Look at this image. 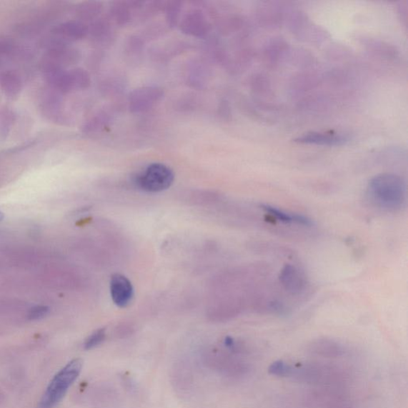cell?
I'll return each mask as SVG.
<instances>
[{
    "label": "cell",
    "instance_id": "cell-1",
    "mask_svg": "<svg viewBox=\"0 0 408 408\" xmlns=\"http://www.w3.org/2000/svg\"><path fill=\"white\" fill-rule=\"evenodd\" d=\"M367 190L371 201L386 211L402 209L407 201L406 183L397 174H382L372 177Z\"/></svg>",
    "mask_w": 408,
    "mask_h": 408
},
{
    "label": "cell",
    "instance_id": "cell-2",
    "mask_svg": "<svg viewBox=\"0 0 408 408\" xmlns=\"http://www.w3.org/2000/svg\"><path fill=\"white\" fill-rule=\"evenodd\" d=\"M289 378L320 387H343L348 382L349 374L337 365L312 362L292 365Z\"/></svg>",
    "mask_w": 408,
    "mask_h": 408
},
{
    "label": "cell",
    "instance_id": "cell-3",
    "mask_svg": "<svg viewBox=\"0 0 408 408\" xmlns=\"http://www.w3.org/2000/svg\"><path fill=\"white\" fill-rule=\"evenodd\" d=\"M81 369V359H73L61 369L48 385L40 401L39 408H54L56 406L77 379Z\"/></svg>",
    "mask_w": 408,
    "mask_h": 408
},
{
    "label": "cell",
    "instance_id": "cell-4",
    "mask_svg": "<svg viewBox=\"0 0 408 408\" xmlns=\"http://www.w3.org/2000/svg\"><path fill=\"white\" fill-rule=\"evenodd\" d=\"M175 175L169 166L154 163L135 176L134 183L137 189L156 193L167 190L174 184Z\"/></svg>",
    "mask_w": 408,
    "mask_h": 408
},
{
    "label": "cell",
    "instance_id": "cell-5",
    "mask_svg": "<svg viewBox=\"0 0 408 408\" xmlns=\"http://www.w3.org/2000/svg\"><path fill=\"white\" fill-rule=\"evenodd\" d=\"M279 284L289 295L297 297L305 293L308 280L305 273L293 264H286L279 274Z\"/></svg>",
    "mask_w": 408,
    "mask_h": 408
},
{
    "label": "cell",
    "instance_id": "cell-6",
    "mask_svg": "<svg viewBox=\"0 0 408 408\" xmlns=\"http://www.w3.org/2000/svg\"><path fill=\"white\" fill-rule=\"evenodd\" d=\"M164 96L163 89L158 86H144L135 89L129 98L130 111L141 114L154 107Z\"/></svg>",
    "mask_w": 408,
    "mask_h": 408
},
{
    "label": "cell",
    "instance_id": "cell-7",
    "mask_svg": "<svg viewBox=\"0 0 408 408\" xmlns=\"http://www.w3.org/2000/svg\"><path fill=\"white\" fill-rule=\"evenodd\" d=\"M347 352L342 343L329 338L316 339L307 347L308 354L327 359L340 358L347 354Z\"/></svg>",
    "mask_w": 408,
    "mask_h": 408
},
{
    "label": "cell",
    "instance_id": "cell-8",
    "mask_svg": "<svg viewBox=\"0 0 408 408\" xmlns=\"http://www.w3.org/2000/svg\"><path fill=\"white\" fill-rule=\"evenodd\" d=\"M349 137L343 134L327 131V132H309L297 137L296 143L318 145V146H342L349 141Z\"/></svg>",
    "mask_w": 408,
    "mask_h": 408
},
{
    "label": "cell",
    "instance_id": "cell-9",
    "mask_svg": "<svg viewBox=\"0 0 408 408\" xmlns=\"http://www.w3.org/2000/svg\"><path fill=\"white\" fill-rule=\"evenodd\" d=\"M110 294L116 307H126L132 302L134 294L132 283L126 276L116 274L110 280Z\"/></svg>",
    "mask_w": 408,
    "mask_h": 408
},
{
    "label": "cell",
    "instance_id": "cell-10",
    "mask_svg": "<svg viewBox=\"0 0 408 408\" xmlns=\"http://www.w3.org/2000/svg\"><path fill=\"white\" fill-rule=\"evenodd\" d=\"M181 27L184 33L196 37L204 36L209 30V22L204 14L197 10L186 14L181 21Z\"/></svg>",
    "mask_w": 408,
    "mask_h": 408
},
{
    "label": "cell",
    "instance_id": "cell-11",
    "mask_svg": "<svg viewBox=\"0 0 408 408\" xmlns=\"http://www.w3.org/2000/svg\"><path fill=\"white\" fill-rule=\"evenodd\" d=\"M261 209L264 211L267 216L282 224L299 225L306 227L313 225V222L311 219L300 214L287 212L269 205H262Z\"/></svg>",
    "mask_w": 408,
    "mask_h": 408
},
{
    "label": "cell",
    "instance_id": "cell-12",
    "mask_svg": "<svg viewBox=\"0 0 408 408\" xmlns=\"http://www.w3.org/2000/svg\"><path fill=\"white\" fill-rule=\"evenodd\" d=\"M129 5L126 3H116L111 8V17L117 24H126L130 20Z\"/></svg>",
    "mask_w": 408,
    "mask_h": 408
},
{
    "label": "cell",
    "instance_id": "cell-13",
    "mask_svg": "<svg viewBox=\"0 0 408 408\" xmlns=\"http://www.w3.org/2000/svg\"><path fill=\"white\" fill-rule=\"evenodd\" d=\"M292 364L284 361H277L269 366L268 372L269 374L279 377H289L292 372Z\"/></svg>",
    "mask_w": 408,
    "mask_h": 408
},
{
    "label": "cell",
    "instance_id": "cell-14",
    "mask_svg": "<svg viewBox=\"0 0 408 408\" xmlns=\"http://www.w3.org/2000/svg\"><path fill=\"white\" fill-rule=\"evenodd\" d=\"M106 339V329H100L94 332L91 336H89L84 344V348L86 350H91L96 347H99L101 344Z\"/></svg>",
    "mask_w": 408,
    "mask_h": 408
},
{
    "label": "cell",
    "instance_id": "cell-15",
    "mask_svg": "<svg viewBox=\"0 0 408 408\" xmlns=\"http://www.w3.org/2000/svg\"><path fill=\"white\" fill-rule=\"evenodd\" d=\"M49 312V307L45 306H37L30 309L27 317H29L30 321H37L43 319V318L46 317Z\"/></svg>",
    "mask_w": 408,
    "mask_h": 408
},
{
    "label": "cell",
    "instance_id": "cell-16",
    "mask_svg": "<svg viewBox=\"0 0 408 408\" xmlns=\"http://www.w3.org/2000/svg\"><path fill=\"white\" fill-rule=\"evenodd\" d=\"M168 9V20L171 26H174L177 24V21L179 16V12H181V5L179 3L174 2L169 5L167 8Z\"/></svg>",
    "mask_w": 408,
    "mask_h": 408
},
{
    "label": "cell",
    "instance_id": "cell-17",
    "mask_svg": "<svg viewBox=\"0 0 408 408\" xmlns=\"http://www.w3.org/2000/svg\"><path fill=\"white\" fill-rule=\"evenodd\" d=\"M332 408H351L349 405V404H344L342 406H338V407H332Z\"/></svg>",
    "mask_w": 408,
    "mask_h": 408
}]
</instances>
